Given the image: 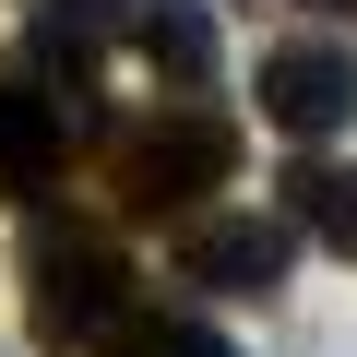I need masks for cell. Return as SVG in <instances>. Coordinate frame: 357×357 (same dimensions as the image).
Listing matches in <instances>:
<instances>
[{"instance_id": "7a4b0ae2", "label": "cell", "mask_w": 357, "mask_h": 357, "mask_svg": "<svg viewBox=\"0 0 357 357\" xmlns=\"http://www.w3.org/2000/svg\"><path fill=\"white\" fill-rule=\"evenodd\" d=\"M227 178H238V119L215 96H167V107H143L107 143V191L131 215H191L203 191H227Z\"/></svg>"}, {"instance_id": "8992f818", "label": "cell", "mask_w": 357, "mask_h": 357, "mask_svg": "<svg viewBox=\"0 0 357 357\" xmlns=\"http://www.w3.org/2000/svg\"><path fill=\"white\" fill-rule=\"evenodd\" d=\"M107 36H131L167 96H215V0H107Z\"/></svg>"}, {"instance_id": "9c48e42d", "label": "cell", "mask_w": 357, "mask_h": 357, "mask_svg": "<svg viewBox=\"0 0 357 357\" xmlns=\"http://www.w3.org/2000/svg\"><path fill=\"white\" fill-rule=\"evenodd\" d=\"M310 13H333V0H310Z\"/></svg>"}, {"instance_id": "5b68a950", "label": "cell", "mask_w": 357, "mask_h": 357, "mask_svg": "<svg viewBox=\"0 0 357 357\" xmlns=\"http://www.w3.org/2000/svg\"><path fill=\"white\" fill-rule=\"evenodd\" d=\"M178 274H191V286H215V298H274L286 286V227L274 215H191V227H178Z\"/></svg>"}, {"instance_id": "52a82bcc", "label": "cell", "mask_w": 357, "mask_h": 357, "mask_svg": "<svg viewBox=\"0 0 357 357\" xmlns=\"http://www.w3.org/2000/svg\"><path fill=\"white\" fill-rule=\"evenodd\" d=\"M286 227H310L333 262H357V167L345 155H286Z\"/></svg>"}, {"instance_id": "3957f363", "label": "cell", "mask_w": 357, "mask_h": 357, "mask_svg": "<svg viewBox=\"0 0 357 357\" xmlns=\"http://www.w3.org/2000/svg\"><path fill=\"white\" fill-rule=\"evenodd\" d=\"M250 96H262V119H274L286 143L321 155V143L357 119V48H345V36H274L262 72H250Z\"/></svg>"}, {"instance_id": "6da1fadb", "label": "cell", "mask_w": 357, "mask_h": 357, "mask_svg": "<svg viewBox=\"0 0 357 357\" xmlns=\"http://www.w3.org/2000/svg\"><path fill=\"white\" fill-rule=\"evenodd\" d=\"M13 274H24V321L48 345H72V357H107L119 321L143 310L131 298V250L107 227H84V215H36L24 250H13Z\"/></svg>"}, {"instance_id": "277c9868", "label": "cell", "mask_w": 357, "mask_h": 357, "mask_svg": "<svg viewBox=\"0 0 357 357\" xmlns=\"http://www.w3.org/2000/svg\"><path fill=\"white\" fill-rule=\"evenodd\" d=\"M72 96L36 72V60H0V203H48V178H60V155H72Z\"/></svg>"}, {"instance_id": "ba28073f", "label": "cell", "mask_w": 357, "mask_h": 357, "mask_svg": "<svg viewBox=\"0 0 357 357\" xmlns=\"http://www.w3.org/2000/svg\"><path fill=\"white\" fill-rule=\"evenodd\" d=\"M107 357H238V345H227L215 321H191V310H131Z\"/></svg>"}]
</instances>
